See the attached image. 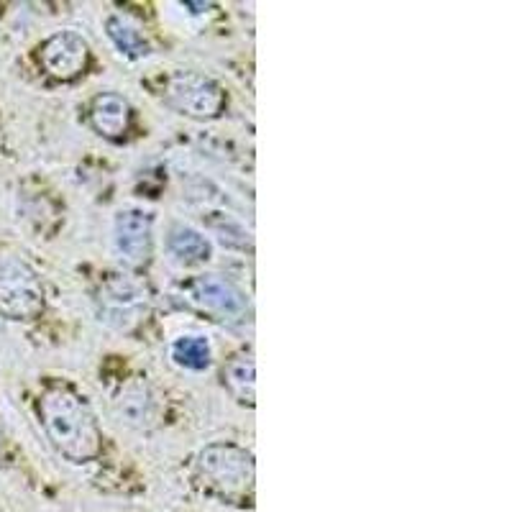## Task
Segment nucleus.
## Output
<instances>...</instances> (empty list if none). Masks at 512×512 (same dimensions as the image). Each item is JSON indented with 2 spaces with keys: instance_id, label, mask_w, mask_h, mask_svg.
I'll return each mask as SVG.
<instances>
[{
  "instance_id": "423d86ee",
  "label": "nucleus",
  "mask_w": 512,
  "mask_h": 512,
  "mask_svg": "<svg viewBox=\"0 0 512 512\" xmlns=\"http://www.w3.org/2000/svg\"><path fill=\"white\" fill-rule=\"evenodd\" d=\"M187 292L192 303H198L221 320H236L246 310L244 292L221 274H200L187 285Z\"/></svg>"
},
{
  "instance_id": "f257e3e1",
  "label": "nucleus",
  "mask_w": 512,
  "mask_h": 512,
  "mask_svg": "<svg viewBox=\"0 0 512 512\" xmlns=\"http://www.w3.org/2000/svg\"><path fill=\"white\" fill-rule=\"evenodd\" d=\"M39 418L52 446L72 464L100 454V431L93 410L70 384L54 382L41 392Z\"/></svg>"
},
{
  "instance_id": "39448f33",
  "label": "nucleus",
  "mask_w": 512,
  "mask_h": 512,
  "mask_svg": "<svg viewBox=\"0 0 512 512\" xmlns=\"http://www.w3.org/2000/svg\"><path fill=\"white\" fill-rule=\"evenodd\" d=\"M98 313L100 320L118 331L134 328L149 308V297L146 290L136 280L126 274H111L98 290Z\"/></svg>"
},
{
  "instance_id": "20e7f679",
  "label": "nucleus",
  "mask_w": 512,
  "mask_h": 512,
  "mask_svg": "<svg viewBox=\"0 0 512 512\" xmlns=\"http://www.w3.org/2000/svg\"><path fill=\"white\" fill-rule=\"evenodd\" d=\"M162 95L175 111L190 118H216L226 103L223 90L216 82L190 70L172 72L169 77H164Z\"/></svg>"
},
{
  "instance_id": "f03ea898",
  "label": "nucleus",
  "mask_w": 512,
  "mask_h": 512,
  "mask_svg": "<svg viewBox=\"0 0 512 512\" xmlns=\"http://www.w3.org/2000/svg\"><path fill=\"white\" fill-rule=\"evenodd\" d=\"M198 479L221 500H246L254 489V459L233 443H210L198 456Z\"/></svg>"
},
{
  "instance_id": "9b49d317",
  "label": "nucleus",
  "mask_w": 512,
  "mask_h": 512,
  "mask_svg": "<svg viewBox=\"0 0 512 512\" xmlns=\"http://www.w3.org/2000/svg\"><path fill=\"white\" fill-rule=\"evenodd\" d=\"M118 405H121V415L128 423L144 425L154 418L152 392H149V387L141 382L123 387V392L118 395Z\"/></svg>"
},
{
  "instance_id": "f8f14e48",
  "label": "nucleus",
  "mask_w": 512,
  "mask_h": 512,
  "mask_svg": "<svg viewBox=\"0 0 512 512\" xmlns=\"http://www.w3.org/2000/svg\"><path fill=\"white\" fill-rule=\"evenodd\" d=\"M169 251L182 262H205L210 256V244L203 233L187 226H177L169 233Z\"/></svg>"
},
{
  "instance_id": "ddd939ff",
  "label": "nucleus",
  "mask_w": 512,
  "mask_h": 512,
  "mask_svg": "<svg viewBox=\"0 0 512 512\" xmlns=\"http://www.w3.org/2000/svg\"><path fill=\"white\" fill-rule=\"evenodd\" d=\"M169 351L180 367L192 369V372H203L210 364V344L203 336H180L172 341Z\"/></svg>"
},
{
  "instance_id": "2eb2a0df",
  "label": "nucleus",
  "mask_w": 512,
  "mask_h": 512,
  "mask_svg": "<svg viewBox=\"0 0 512 512\" xmlns=\"http://www.w3.org/2000/svg\"><path fill=\"white\" fill-rule=\"evenodd\" d=\"M0 448H3V438H0Z\"/></svg>"
},
{
  "instance_id": "0eeeda50",
  "label": "nucleus",
  "mask_w": 512,
  "mask_h": 512,
  "mask_svg": "<svg viewBox=\"0 0 512 512\" xmlns=\"http://www.w3.org/2000/svg\"><path fill=\"white\" fill-rule=\"evenodd\" d=\"M41 67L57 80H75L88 67V44L75 31H57L41 44Z\"/></svg>"
},
{
  "instance_id": "1a4fd4ad",
  "label": "nucleus",
  "mask_w": 512,
  "mask_h": 512,
  "mask_svg": "<svg viewBox=\"0 0 512 512\" xmlns=\"http://www.w3.org/2000/svg\"><path fill=\"white\" fill-rule=\"evenodd\" d=\"M90 123H93V128L100 136L118 139V136H123L128 131L131 108H128V103L118 93H103L93 100Z\"/></svg>"
},
{
  "instance_id": "6e6552de",
  "label": "nucleus",
  "mask_w": 512,
  "mask_h": 512,
  "mask_svg": "<svg viewBox=\"0 0 512 512\" xmlns=\"http://www.w3.org/2000/svg\"><path fill=\"white\" fill-rule=\"evenodd\" d=\"M116 251L128 267H139L152 254V216L146 210H123L116 218Z\"/></svg>"
},
{
  "instance_id": "9d476101",
  "label": "nucleus",
  "mask_w": 512,
  "mask_h": 512,
  "mask_svg": "<svg viewBox=\"0 0 512 512\" xmlns=\"http://www.w3.org/2000/svg\"><path fill=\"white\" fill-rule=\"evenodd\" d=\"M223 382L239 402H254V361L251 356H233L223 369Z\"/></svg>"
},
{
  "instance_id": "4468645a",
  "label": "nucleus",
  "mask_w": 512,
  "mask_h": 512,
  "mask_svg": "<svg viewBox=\"0 0 512 512\" xmlns=\"http://www.w3.org/2000/svg\"><path fill=\"white\" fill-rule=\"evenodd\" d=\"M108 36H111V41L118 47V52L126 54V57L139 59L149 54V44H146V39L141 36V31L136 29L131 21H126V18H108Z\"/></svg>"
},
{
  "instance_id": "7ed1b4c3",
  "label": "nucleus",
  "mask_w": 512,
  "mask_h": 512,
  "mask_svg": "<svg viewBox=\"0 0 512 512\" xmlns=\"http://www.w3.org/2000/svg\"><path fill=\"white\" fill-rule=\"evenodd\" d=\"M44 308L39 274L16 254L0 251V315L8 320H31Z\"/></svg>"
}]
</instances>
